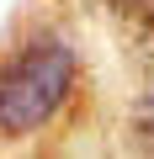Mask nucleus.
I'll list each match as a JSON object with an SVG mask.
<instances>
[{
	"label": "nucleus",
	"mask_w": 154,
	"mask_h": 159,
	"mask_svg": "<svg viewBox=\"0 0 154 159\" xmlns=\"http://www.w3.org/2000/svg\"><path fill=\"white\" fill-rule=\"evenodd\" d=\"M112 6H122V11H154V0H112Z\"/></svg>",
	"instance_id": "obj_2"
},
{
	"label": "nucleus",
	"mask_w": 154,
	"mask_h": 159,
	"mask_svg": "<svg viewBox=\"0 0 154 159\" xmlns=\"http://www.w3.org/2000/svg\"><path fill=\"white\" fill-rule=\"evenodd\" d=\"M74 90V48L64 37H32L0 69V133L27 138L58 117Z\"/></svg>",
	"instance_id": "obj_1"
}]
</instances>
